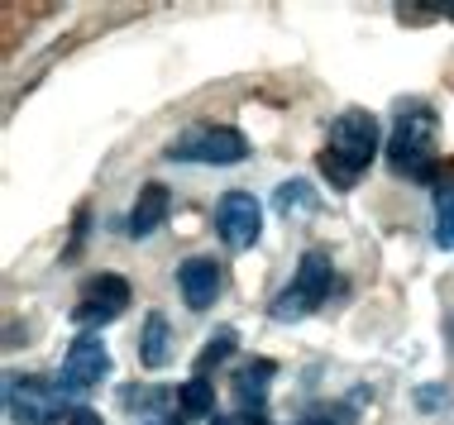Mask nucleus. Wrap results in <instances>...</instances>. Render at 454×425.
Instances as JSON below:
<instances>
[{"label":"nucleus","instance_id":"20","mask_svg":"<svg viewBox=\"0 0 454 425\" xmlns=\"http://www.w3.org/2000/svg\"><path fill=\"white\" fill-rule=\"evenodd\" d=\"M67 425H106V421L96 416L91 406H72V411H67Z\"/></svg>","mask_w":454,"mask_h":425},{"label":"nucleus","instance_id":"3","mask_svg":"<svg viewBox=\"0 0 454 425\" xmlns=\"http://www.w3.org/2000/svg\"><path fill=\"white\" fill-rule=\"evenodd\" d=\"M330 282H335V268H330V253L321 249H306L297 273H292V282L273 297V306H268V315H273L278 325H292V321H306L311 311L325 306L330 297Z\"/></svg>","mask_w":454,"mask_h":425},{"label":"nucleus","instance_id":"1","mask_svg":"<svg viewBox=\"0 0 454 425\" xmlns=\"http://www.w3.org/2000/svg\"><path fill=\"white\" fill-rule=\"evenodd\" d=\"M378 139H383L378 115L359 111V105H349V111H340L335 120H330V139L321 149V173L330 177V187L349 191L354 182L368 173V163H373Z\"/></svg>","mask_w":454,"mask_h":425},{"label":"nucleus","instance_id":"18","mask_svg":"<svg viewBox=\"0 0 454 425\" xmlns=\"http://www.w3.org/2000/svg\"><path fill=\"white\" fill-rule=\"evenodd\" d=\"M416 406H421V411H440V406H450V387H440V382L421 387V392H416Z\"/></svg>","mask_w":454,"mask_h":425},{"label":"nucleus","instance_id":"11","mask_svg":"<svg viewBox=\"0 0 454 425\" xmlns=\"http://www.w3.org/2000/svg\"><path fill=\"white\" fill-rule=\"evenodd\" d=\"M273 378H278V363L273 359H249V363H239V368L230 373V392L239 397L244 411H259V416H263V402H268Z\"/></svg>","mask_w":454,"mask_h":425},{"label":"nucleus","instance_id":"6","mask_svg":"<svg viewBox=\"0 0 454 425\" xmlns=\"http://www.w3.org/2000/svg\"><path fill=\"white\" fill-rule=\"evenodd\" d=\"M110 378V349L101 335H77L63 359V373H58V387L63 397H87Z\"/></svg>","mask_w":454,"mask_h":425},{"label":"nucleus","instance_id":"19","mask_svg":"<svg viewBox=\"0 0 454 425\" xmlns=\"http://www.w3.org/2000/svg\"><path fill=\"white\" fill-rule=\"evenodd\" d=\"M211 425H268V421L259 416V411H235V416H220V411H215Z\"/></svg>","mask_w":454,"mask_h":425},{"label":"nucleus","instance_id":"9","mask_svg":"<svg viewBox=\"0 0 454 425\" xmlns=\"http://www.w3.org/2000/svg\"><path fill=\"white\" fill-rule=\"evenodd\" d=\"M177 291L192 311H211L220 301V291H225V268L215 259H206V253H192L177 268Z\"/></svg>","mask_w":454,"mask_h":425},{"label":"nucleus","instance_id":"12","mask_svg":"<svg viewBox=\"0 0 454 425\" xmlns=\"http://www.w3.org/2000/svg\"><path fill=\"white\" fill-rule=\"evenodd\" d=\"M120 406L144 421H173L182 416V392L177 387H120Z\"/></svg>","mask_w":454,"mask_h":425},{"label":"nucleus","instance_id":"4","mask_svg":"<svg viewBox=\"0 0 454 425\" xmlns=\"http://www.w3.org/2000/svg\"><path fill=\"white\" fill-rule=\"evenodd\" d=\"M173 163H196V167H230L249 158V139L235 125H211V120H196L182 135L168 143Z\"/></svg>","mask_w":454,"mask_h":425},{"label":"nucleus","instance_id":"16","mask_svg":"<svg viewBox=\"0 0 454 425\" xmlns=\"http://www.w3.org/2000/svg\"><path fill=\"white\" fill-rule=\"evenodd\" d=\"M177 392H182V421H211L215 416V392L206 378H187Z\"/></svg>","mask_w":454,"mask_h":425},{"label":"nucleus","instance_id":"14","mask_svg":"<svg viewBox=\"0 0 454 425\" xmlns=\"http://www.w3.org/2000/svg\"><path fill=\"white\" fill-rule=\"evenodd\" d=\"M139 359H144V368H153V373L173 363V330H168V315L163 311H149V321H144Z\"/></svg>","mask_w":454,"mask_h":425},{"label":"nucleus","instance_id":"7","mask_svg":"<svg viewBox=\"0 0 454 425\" xmlns=\"http://www.w3.org/2000/svg\"><path fill=\"white\" fill-rule=\"evenodd\" d=\"M215 229L220 239H225L230 249H254L263 235V205L254 191H225V197L215 201Z\"/></svg>","mask_w":454,"mask_h":425},{"label":"nucleus","instance_id":"17","mask_svg":"<svg viewBox=\"0 0 454 425\" xmlns=\"http://www.w3.org/2000/svg\"><path fill=\"white\" fill-rule=\"evenodd\" d=\"M235 344H239V339H235V330H230V325H225V330H215L211 339H206L201 359H196V378H206V373H211L215 363H225L230 354H235Z\"/></svg>","mask_w":454,"mask_h":425},{"label":"nucleus","instance_id":"21","mask_svg":"<svg viewBox=\"0 0 454 425\" xmlns=\"http://www.w3.org/2000/svg\"><path fill=\"white\" fill-rule=\"evenodd\" d=\"M144 425H182V416H173V421H144Z\"/></svg>","mask_w":454,"mask_h":425},{"label":"nucleus","instance_id":"5","mask_svg":"<svg viewBox=\"0 0 454 425\" xmlns=\"http://www.w3.org/2000/svg\"><path fill=\"white\" fill-rule=\"evenodd\" d=\"M5 411L15 425H58L63 421V387L58 378H39V373H10Z\"/></svg>","mask_w":454,"mask_h":425},{"label":"nucleus","instance_id":"13","mask_svg":"<svg viewBox=\"0 0 454 425\" xmlns=\"http://www.w3.org/2000/svg\"><path fill=\"white\" fill-rule=\"evenodd\" d=\"M273 211L282 215V220H311V215L321 211V197H316V187L306 177H292V182H278Z\"/></svg>","mask_w":454,"mask_h":425},{"label":"nucleus","instance_id":"15","mask_svg":"<svg viewBox=\"0 0 454 425\" xmlns=\"http://www.w3.org/2000/svg\"><path fill=\"white\" fill-rule=\"evenodd\" d=\"M431 239H435L440 253L454 249V177L435 182V225H431Z\"/></svg>","mask_w":454,"mask_h":425},{"label":"nucleus","instance_id":"8","mask_svg":"<svg viewBox=\"0 0 454 425\" xmlns=\"http://www.w3.org/2000/svg\"><path fill=\"white\" fill-rule=\"evenodd\" d=\"M125 311H129V282L120 273H101L82 287L77 306H72V325H110Z\"/></svg>","mask_w":454,"mask_h":425},{"label":"nucleus","instance_id":"22","mask_svg":"<svg viewBox=\"0 0 454 425\" xmlns=\"http://www.w3.org/2000/svg\"><path fill=\"white\" fill-rule=\"evenodd\" d=\"M297 425H330V411H325V421H297Z\"/></svg>","mask_w":454,"mask_h":425},{"label":"nucleus","instance_id":"2","mask_svg":"<svg viewBox=\"0 0 454 425\" xmlns=\"http://www.w3.org/2000/svg\"><path fill=\"white\" fill-rule=\"evenodd\" d=\"M387 167L397 177H411V182L435 177V111L431 105L402 111L397 129H392V139H387Z\"/></svg>","mask_w":454,"mask_h":425},{"label":"nucleus","instance_id":"10","mask_svg":"<svg viewBox=\"0 0 454 425\" xmlns=\"http://www.w3.org/2000/svg\"><path fill=\"white\" fill-rule=\"evenodd\" d=\"M168 211H173V191L163 187V182H144L139 187V197H134V211H129V239H149L158 225L168 220Z\"/></svg>","mask_w":454,"mask_h":425}]
</instances>
